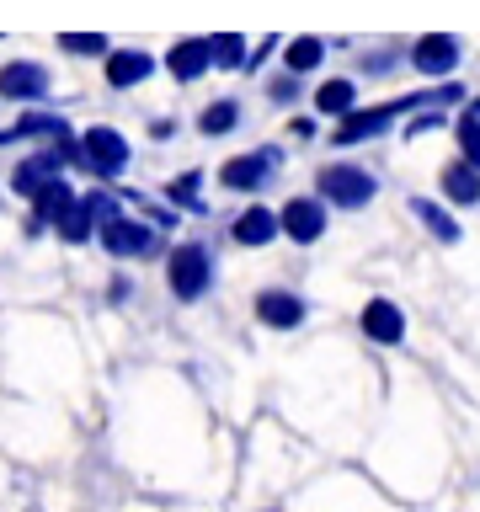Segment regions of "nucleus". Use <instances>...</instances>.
<instances>
[{
	"instance_id": "1",
	"label": "nucleus",
	"mask_w": 480,
	"mask_h": 512,
	"mask_svg": "<svg viewBox=\"0 0 480 512\" xmlns=\"http://www.w3.org/2000/svg\"><path fill=\"white\" fill-rule=\"evenodd\" d=\"M427 102H432V91H411V96H400V102H379V107H352L347 118H336L331 144H336V150H347V144L379 139L384 128L400 118V112H416V107H427Z\"/></svg>"
},
{
	"instance_id": "2",
	"label": "nucleus",
	"mask_w": 480,
	"mask_h": 512,
	"mask_svg": "<svg viewBox=\"0 0 480 512\" xmlns=\"http://www.w3.org/2000/svg\"><path fill=\"white\" fill-rule=\"evenodd\" d=\"M166 283H171L176 299H203L208 283H214V256H208V246H198V240L176 246L171 262H166Z\"/></svg>"
},
{
	"instance_id": "3",
	"label": "nucleus",
	"mask_w": 480,
	"mask_h": 512,
	"mask_svg": "<svg viewBox=\"0 0 480 512\" xmlns=\"http://www.w3.org/2000/svg\"><path fill=\"white\" fill-rule=\"evenodd\" d=\"M80 166H86L91 176H102V182H112V176L128 171V139L118 134V128L96 123L80 134Z\"/></svg>"
},
{
	"instance_id": "4",
	"label": "nucleus",
	"mask_w": 480,
	"mask_h": 512,
	"mask_svg": "<svg viewBox=\"0 0 480 512\" xmlns=\"http://www.w3.org/2000/svg\"><path fill=\"white\" fill-rule=\"evenodd\" d=\"M315 187H320V198L336 203V208H363V203H374V192H379V182L363 166H326L315 176Z\"/></svg>"
},
{
	"instance_id": "5",
	"label": "nucleus",
	"mask_w": 480,
	"mask_h": 512,
	"mask_svg": "<svg viewBox=\"0 0 480 512\" xmlns=\"http://www.w3.org/2000/svg\"><path fill=\"white\" fill-rule=\"evenodd\" d=\"M112 214H118V203H112L107 192H86V198H75V203H70V214H64L54 230H59L64 246H80V240H91Z\"/></svg>"
},
{
	"instance_id": "6",
	"label": "nucleus",
	"mask_w": 480,
	"mask_h": 512,
	"mask_svg": "<svg viewBox=\"0 0 480 512\" xmlns=\"http://www.w3.org/2000/svg\"><path fill=\"white\" fill-rule=\"evenodd\" d=\"M96 235H102L107 256H118V262H128V256H144V251L155 246L150 224H144V219H134V214H123V208H118V214H112V219H107Z\"/></svg>"
},
{
	"instance_id": "7",
	"label": "nucleus",
	"mask_w": 480,
	"mask_h": 512,
	"mask_svg": "<svg viewBox=\"0 0 480 512\" xmlns=\"http://www.w3.org/2000/svg\"><path fill=\"white\" fill-rule=\"evenodd\" d=\"M43 96H48V70L38 59L0 64V102H43Z\"/></svg>"
},
{
	"instance_id": "8",
	"label": "nucleus",
	"mask_w": 480,
	"mask_h": 512,
	"mask_svg": "<svg viewBox=\"0 0 480 512\" xmlns=\"http://www.w3.org/2000/svg\"><path fill=\"white\" fill-rule=\"evenodd\" d=\"M272 171H278V150H251V155L224 160V166H219V182L230 187V192H256V187H267Z\"/></svg>"
},
{
	"instance_id": "9",
	"label": "nucleus",
	"mask_w": 480,
	"mask_h": 512,
	"mask_svg": "<svg viewBox=\"0 0 480 512\" xmlns=\"http://www.w3.org/2000/svg\"><path fill=\"white\" fill-rule=\"evenodd\" d=\"M283 235L299 240V246H315L326 235V198H288L283 203Z\"/></svg>"
},
{
	"instance_id": "10",
	"label": "nucleus",
	"mask_w": 480,
	"mask_h": 512,
	"mask_svg": "<svg viewBox=\"0 0 480 512\" xmlns=\"http://www.w3.org/2000/svg\"><path fill=\"white\" fill-rule=\"evenodd\" d=\"M304 315H310V304L299 294H288V288H262L256 294V320L272 331H294V326H304Z\"/></svg>"
},
{
	"instance_id": "11",
	"label": "nucleus",
	"mask_w": 480,
	"mask_h": 512,
	"mask_svg": "<svg viewBox=\"0 0 480 512\" xmlns=\"http://www.w3.org/2000/svg\"><path fill=\"white\" fill-rule=\"evenodd\" d=\"M59 166H64V150L54 144V150H38V155H27L22 166L11 171V192H22V198H38V192L59 176Z\"/></svg>"
},
{
	"instance_id": "12",
	"label": "nucleus",
	"mask_w": 480,
	"mask_h": 512,
	"mask_svg": "<svg viewBox=\"0 0 480 512\" xmlns=\"http://www.w3.org/2000/svg\"><path fill=\"white\" fill-rule=\"evenodd\" d=\"M411 64L422 75H448L459 64V38L454 32H427V38L411 43Z\"/></svg>"
},
{
	"instance_id": "13",
	"label": "nucleus",
	"mask_w": 480,
	"mask_h": 512,
	"mask_svg": "<svg viewBox=\"0 0 480 512\" xmlns=\"http://www.w3.org/2000/svg\"><path fill=\"white\" fill-rule=\"evenodd\" d=\"M363 336L379 347H395L400 336H406V315H400L395 299H368L363 304Z\"/></svg>"
},
{
	"instance_id": "14",
	"label": "nucleus",
	"mask_w": 480,
	"mask_h": 512,
	"mask_svg": "<svg viewBox=\"0 0 480 512\" xmlns=\"http://www.w3.org/2000/svg\"><path fill=\"white\" fill-rule=\"evenodd\" d=\"M70 203H75V187L64 182V176H54L38 198H32V224H27V235H38V230H48V224H59L64 214H70Z\"/></svg>"
},
{
	"instance_id": "15",
	"label": "nucleus",
	"mask_w": 480,
	"mask_h": 512,
	"mask_svg": "<svg viewBox=\"0 0 480 512\" xmlns=\"http://www.w3.org/2000/svg\"><path fill=\"white\" fill-rule=\"evenodd\" d=\"M166 64H171L176 80H198L208 64H214V38H182V43H171Z\"/></svg>"
},
{
	"instance_id": "16",
	"label": "nucleus",
	"mask_w": 480,
	"mask_h": 512,
	"mask_svg": "<svg viewBox=\"0 0 480 512\" xmlns=\"http://www.w3.org/2000/svg\"><path fill=\"white\" fill-rule=\"evenodd\" d=\"M155 75V59L144 54V48H123V54H107V86L112 91H128L139 86V80Z\"/></svg>"
},
{
	"instance_id": "17",
	"label": "nucleus",
	"mask_w": 480,
	"mask_h": 512,
	"mask_svg": "<svg viewBox=\"0 0 480 512\" xmlns=\"http://www.w3.org/2000/svg\"><path fill=\"white\" fill-rule=\"evenodd\" d=\"M443 198L448 203H459V208H475L480 203V166H470V160H454V166H443Z\"/></svg>"
},
{
	"instance_id": "18",
	"label": "nucleus",
	"mask_w": 480,
	"mask_h": 512,
	"mask_svg": "<svg viewBox=\"0 0 480 512\" xmlns=\"http://www.w3.org/2000/svg\"><path fill=\"white\" fill-rule=\"evenodd\" d=\"M272 235H283V219H278V214H267L262 203L246 208V214L235 219V240H240V246H267Z\"/></svg>"
},
{
	"instance_id": "19",
	"label": "nucleus",
	"mask_w": 480,
	"mask_h": 512,
	"mask_svg": "<svg viewBox=\"0 0 480 512\" xmlns=\"http://www.w3.org/2000/svg\"><path fill=\"white\" fill-rule=\"evenodd\" d=\"M32 134H48V139H70V123L54 118V112H27L16 128H6V144L11 139H32Z\"/></svg>"
},
{
	"instance_id": "20",
	"label": "nucleus",
	"mask_w": 480,
	"mask_h": 512,
	"mask_svg": "<svg viewBox=\"0 0 480 512\" xmlns=\"http://www.w3.org/2000/svg\"><path fill=\"white\" fill-rule=\"evenodd\" d=\"M411 214L422 219L427 230H432V235L443 240V246H459V224H454V214H443L438 203H427V198H411Z\"/></svg>"
},
{
	"instance_id": "21",
	"label": "nucleus",
	"mask_w": 480,
	"mask_h": 512,
	"mask_svg": "<svg viewBox=\"0 0 480 512\" xmlns=\"http://www.w3.org/2000/svg\"><path fill=\"white\" fill-rule=\"evenodd\" d=\"M352 96H358V86L336 75V80H326V86L315 91V107H320V112H331V118H347V112H352Z\"/></svg>"
},
{
	"instance_id": "22",
	"label": "nucleus",
	"mask_w": 480,
	"mask_h": 512,
	"mask_svg": "<svg viewBox=\"0 0 480 512\" xmlns=\"http://www.w3.org/2000/svg\"><path fill=\"white\" fill-rule=\"evenodd\" d=\"M320 59H326V43H320V38H288V54H283V64H288L294 75H310Z\"/></svg>"
},
{
	"instance_id": "23",
	"label": "nucleus",
	"mask_w": 480,
	"mask_h": 512,
	"mask_svg": "<svg viewBox=\"0 0 480 512\" xmlns=\"http://www.w3.org/2000/svg\"><path fill=\"white\" fill-rule=\"evenodd\" d=\"M235 123H240V107H235V102H214V107H203V112H198V128H203L208 139L230 134Z\"/></svg>"
},
{
	"instance_id": "24",
	"label": "nucleus",
	"mask_w": 480,
	"mask_h": 512,
	"mask_svg": "<svg viewBox=\"0 0 480 512\" xmlns=\"http://www.w3.org/2000/svg\"><path fill=\"white\" fill-rule=\"evenodd\" d=\"M214 70H246V38L240 32H219L214 38Z\"/></svg>"
},
{
	"instance_id": "25",
	"label": "nucleus",
	"mask_w": 480,
	"mask_h": 512,
	"mask_svg": "<svg viewBox=\"0 0 480 512\" xmlns=\"http://www.w3.org/2000/svg\"><path fill=\"white\" fill-rule=\"evenodd\" d=\"M59 48L64 54H107V32H59Z\"/></svg>"
},
{
	"instance_id": "26",
	"label": "nucleus",
	"mask_w": 480,
	"mask_h": 512,
	"mask_svg": "<svg viewBox=\"0 0 480 512\" xmlns=\"http://www.w3.org/2000/svg\"><path fill=\"white\" fill-rule=\"evenodd\" d=\"M454 134H459V155L470 160V166H480V118L475 112H464V118L454 123Z\"/></svg>"
},
{
	"instance_id": "27",
	"label": "nucleus",
	"mask_w": 480,
	"mask_h": 512,
	"mask_svg": "<svg viewBox=\"0 0 480 512\" xmlns=\"http://www.w3.org/2000/svg\"><path fill=\"white\" fill-rule=\"evenodd\" d=\"M198 182H203V176H198V171H187V176H176V182L166 187V198H171V203H187V208H203V203H198Z\"/></svg>"
},
{
	"instance_id": "28",
	"label": "nucleus",
	"mask_w": 480,
	"mask_h": 512,
	"mask_svg": "<svg viewBox=\"0 0 480 512\" xmlns=\"http://www.w3.org/2000/svg\"><path fill=\"white\" fill-rule=\"evenodd\" d=\"M294 91H299V75H294V70H288L283 80H272V86H267L272 102H294Z\"/></svg>"
},
{
	"instance_id": "29",
	"label": "nucleus",
	"mask_w": 480,
	"mask_h": 512,
	"mask_svg": "<svg viewBox=\"0 0 480 512\" xmlns=\"http://www.w3.org/2000/svg\"><path fill=\"white\" fill-rule=\"evenodd\" d=\"M443 118H438V112H422V118H411V134H427V128H438Z\"/></svg>"
},
{
	"instance_id": "30",
	"label": "nucleus",
	"mask_w": 480,
	"mask_h": 512,
	"mask_svg": "<svg viewBox=\"0 0 480 512\" xmlns=\"http://www.w3.org/2000/svg\"><path fill=\"white\" fill-rule=\"evenodd\" d=\"M470 112H475V118H480V96H475V102H470Z\"/></svg>"
}]
</instances>
